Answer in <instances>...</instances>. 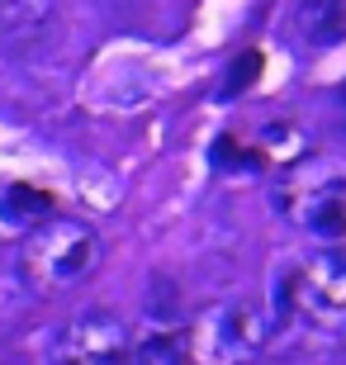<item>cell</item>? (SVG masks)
<instances>
[{
    "mask_svg": "<svg viewBox=\"0 0 346 365\" xmlns=\"http://www.w3.org/2000/svg\"><path fill=\"white\" fill-rule=\"evenodd\" d=\"M53 365H133L128 327L114 313H81L62 327L53 346Z\"/></svg>",
    "mask_w": 346,
    "mask_h": 365,
    "instance_id": "cell-5",
    "label": "cell"
},
{
    "mask_svg": "<svg viewBox=\"0 0 346 365\" xmlns=\"http://www.w3.org/2000/svg\"><path fill=\"white\" fill-rule=\"evenodd\" d=\"M275 304L285 318H299L322 332L346 327V247H318L290 275H280Z\"/></svg>",
    "mask_w": 346,
    "mask_h": 365,
    "instance_id": "cell-3",
    "label": "cell"
},
{
    "mask_svg": "<svg viewBox=\"0 0 346 365\" xmlns=\"http://www.w3.org/2000/svg\"><path fill=\"white\" fill-rule=\"evenodd\" d=\"M100 261H105L100 232L81 218H62V214L43 218L19 242V275L34 294H67L100 271Z\"/></svg>",
    "mask_w": 346,
    "mask_h": 365,
    "instance_id": "cell-1",
    "label": "cell"
},
{
    "mask_svg": "<svg viewBox=\"0 0 346 365\" xmlns=\"http://www.w3.org/2000/svg\"><path fill=\"white\" fill-rule=\"evenodd\" d=\"M275 209L294 228L318 232V237H342L346 232V171L332 162H299L285 166L275 185Z\"/></svg>",
    "mask_w": 346,
    "mask_h": 365,
    "instance_id": "cell-4",
    "label": "cell"
},
{
    "mask_svg": "<svg viewBox=\"0 0 346 365\" xmlns=\"http://www.w3.org/2000/svg\"><path fill=\"white\" fill-rule=\"evenodd\" d=\"M133 365H185V337H152L133 351Z\"/></svg>",
    "mask_w": 346,
    "mask_h": 365,
    "instance_id": "cell-9",
    "label": "cell"
},
{
    "mask_svg": "<svg viewBox=\"0 0 346 365\" xmlns=\"http://www.w3.org/2000/svg\"><path fill=\"white\" fill-rule=\"evenodd\" d=\"M270 337H275V318L261 304L228 299L195 318L185 337V356H195L200 365H256L270 351Z\"/></svg>",
    "mask_w": 346,
    "mask_h": 365,
    "instance_id": "cell-2",
    "label": "cell"
},
{
    "mask_svg": "<svg viewBox=\"0 0 346 365\" xmlns=\"http://www.w3.org/2000/svg\"><path fill=\"white\" fill-rule=\"evenodd\" d=\"M5 223H24V228H39L43 218H53V195L34 185H10L5 190Z\"/></svg>",
    "mask_w": 346,
    "mask_h": 365,
    "instance_id": "cell-8",
    "label": "cell"
},
{
    "mask_svg": "<svg viewBox=\"0 0 346 365\" xmlns=\"http://www.w3.org/2000/svg\"><path fill=\"white\" fill-rule=\"evenodd\" d=\"M294 34L308 48H332L346 38V0H299L294 5Z\"/></svg>",
    "mask_w": 346,
    "mask_h": 365,
    "instance_id": "cell-6",
    "label": "cell"
},
{
    "mask_svg": "<svg viewBox=\"0 0 346 365\" xmlns=\"http://www.w3.org/2000/svg\"><path fill=\"white\" fill-rule=\"evenodd\" d=\"M53 24V0H0V38L19 43H39Z\"/></svg>",
    "mask_w": 346,
    "mask_h": 365,
    "instance_id": "cell-7",
    "label": "cell"
},
{
    "mask_svg": "<svg viewBox=\"0 0 346 365\" xmlns=\"http://www.w3.org/2000/svg\"><path fill=\"white\" fill-rule=\"evenodd\" d=\"M256 71H261V57H256V53L238 57V62H233V71H228V81H223V91H228V95H238L242 86H252V81H256Z\"/></svg>",
    "mask_w": 346,
    "mask_h": 365,
    "instance_id": "cell-10",
    "label": "cell"
},
{
    "mask_svg": "<svg viewBox=\"0 0 346 365\" xmlns=\"http://www.w3.org/2000/svg\"><path fill=\"white\" fill-rule=\"evenodd\" d=\"M342 100H346V86H342Z\"/></svg>",
    "mask_w": 346,
    "mask_h": 365,
    "instance_id": "cell-11",
    "label": "cell"
}]
</instances>
